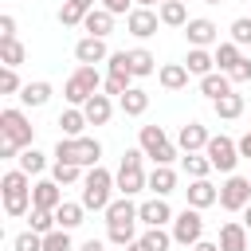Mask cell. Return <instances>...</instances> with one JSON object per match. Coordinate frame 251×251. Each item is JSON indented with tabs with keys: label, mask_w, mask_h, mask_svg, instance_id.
Segmentation results:
<instances>
[{
	"label": "cell",
	"mask_w": 251,
	"mask_h": 251,
	"mask_svg": "<svg viewBox=\"0 0 251 251\" xmlns=\"http://www.w3.org/2000/svg\"><path fill=\"white\" fill-rule=\"evenodd\" d=\"M204 157L212 161V169H216V173L231 176V173H235V165H239V145H235V141H231L227 133H216V137L208 141Z\"/></svg>",
	"instance_id": "obj_9"
},
{
	"label": "cell",
	"mask_w": 251,
	"mask_h": 251,
	"mask_svg": "<svg viewBox=\"0 0 251 251\" xmlns=\"http://www.w3.org/2000/svg\"><path fill=\"white\" fill-rule=\"evenodd\" d=\"M114 51L106 47V39H94V35H82L78 43H75V59L82 63V67H98V63H106Z\"/></svg>",
	"instance_id": "obj_14"
},
{
	"label": "cell",
	"mask_w": 251,
	"mask_h": 251,
	"mask_svg": "<svg viewBox=\"0 0 251 251\" xmlns=\"http://www.w3.org/2000/svg\"><path fill=\"white\" fill-rule=\"evenodd\" d=\"M27 224H31V231H39V235H51L59 224H55V212H47V208H31L27 212Z\"/></svg>",
	"instance_id": "obj_39"
},
{
	"label": "cell",
	"mask_w": 251,
	"mask_h": 251,
	"mask_svg": "<svg viewBox=\"0 0 251 251\" xmlns=\"http://www.w3.org/2000/svg\"><path fill=\"white\" fill-rule=\"evenodd\" d=\"M247 204H251V176L231 173V176L220 184V208H224V212H243Z\"/></svg>",
	"instance_id": "obj_10"
},
{
	"label": "cell",
	"mask_w": 251,
	"mask_h": 251,
	"mask_svg": "<svg viewBox=\"0 0 251 251\" xmlns=\"http://www.w3.org/2000/svg\"><path fill=\"white\" fill-rule=\"evenodd\" d=\"M243 227H247V231H251V204H247V208H243Z\"/></svg>",
	"instance_id": "obj_58"
},
{
	"label": "cell",
	"mask_w": 251,
	"mask_h": 251,
	"mask_svg": "<svg viewBox=\"0 0 251 251\" xmlns=\"http://www.w3.org/2000/svg\"><path fill=\"white\" fill-rule=\"evenodd\" d=\"M118 110H122L126 118H141V114L149 110V90H141V86H129V90L118 98Z\"/></svg>",
	"instance_id": "obj_23"
},
{
	"label": "cell",
	"mask_w": 251,
	"mask_h": 251,
	"mask_svg": "<svg viewBox=\"0 0 251 251\" xmlns=\"http://www.w3.org/2000/svg\"><path fill=\"white\" fill-rule=\"evenodd\" d=\"M106 75H114V78H133V71H129V51H114V55L106 59Z\"/></svg>",
	"instance_id": "obj_40"
},
{
	"label": "cell",
	"mask_w": 251,
	"mask_h": 251,
	"mask_svg": "<svg viewBox=\"0 0 251 251\" xmlns=\"http://www.w3.org/2000/svg\"><path fill=\"white\" fill-rule=\"evenodd\" d=\"M82 114H86V122H90V126H106V122L114 118V102H110V94H102V90H98V94L82 106Z\"/></svg>",
	"instance_id": "obj_24"
},
{
	"label": "cell",
	"mask_w": 251,
	"mask_h": 251,
	"mask_svg": "<svg viewBox=\"0 0 251 251\" xmlns=\"http://www.w3.org/2000/svg\"><path fill=\"white\" fill-rule=\"evenodd\" d=\"M43 251H75V243H71V231L55 227L51 235H43Z\"/></svg>",
	"instance_id": "obj_43"
},
{
	"label": "cell",
	"mask_w": 251,
	"mask_h": 251,
	"mask_svg": "<svg viewBox=\"0 0 251 251\" xmlns=\"http://www.w3.org/2000/svg\"><path fill=\"white\" fill-rule=\"evenodd\" d=\"M231 43H239V47H251V16H239V20H231Z\"/></svg>",
	"instance_id": "obj_42"
},
{
	"label": "cell",
	"mask_w": 251,
	"mask_h": 251,
	"mask_svg": "<svg viewBox=\"0 0 251 251\" xmlns=\"http://www.w3.org/2000/svg\"><path fill=\"white\" fill-rule=\"evenodd\" d=\"M212 110H216V118L235 122V118L243 114V94H239V90H231V94H224L220 102H212Z\"/></svg>",
	"instance_id": "obj_33"
},
{
	"label": "cell",
	"mask_w": 251,
	"mask_h": 251,
	"mask_svg": "<svg viewBox=\"0 0 251 251\" xmlns=\"http://www.w3.org/2000/svg\"><path fill=\"white\" fill-rule=\"evenodd\" d=\"M192 251H220V243H212V239H200Z\"/></svg>",
	"instance_id": "obj_55"
},
{
	"label": "cell",
	"mask_w": 251,
	"mask_h": 251,
	"mask_svg": "<svg viewBox=\"0 0 251 251\" xmlns=\"http://www.w3.org/2000/svg\"><path fill=\"white\" fill-rule=\"evenodd\" d=\"M82 176H86L82 165H67V161H55L51 165V180L55 184H82Z\"/></svg>",
	"instance_id": "obj_34"
},
{
	"label": "cell",
	"mask_w": 251,
	"mask_h": 251,
	"mask_svg": "<svg viewBox=\"0 0 251 251\" xmlns=\"http://www.w3.org/2000/svg\"><path fill=\"white\" fill-rule=\"evenodd\" d=\"M149 192H153V196L176 192V173H173V165H153V173H149Z\"/></svg>",
	"instance_id": "obj_28"
},
{
	"label": "cell",
	"mask_w": 251,
	"mask_h": 251,
	"mask_svg": "<svg viewBox=\"0 0 251 251\" xmlns=\"http://www.w3.org/2000/svg\"><path fill=\"white\" fill-rule=\"evenodd\" d=\"M82 31H86V35H94V39H106V35L114 31V16H110L106 8H94V12H86Z\"/></svg>",
	"instance_id": "obj_26"
},
{
	"label": "cell",
	"mask_w": 251,
	"mask_h": 251,
	"mask_svg": "<svg viewBox=\"0 0 251 251\" xmlns=\"http://www.w3.org/2000/svg\"><path fill=\"white\" fill-rule=\"evenodd\" d=\"M0 39H16V16H0Z\"/></svg>",
	"instance_id": "obj_50"
},
{
	"label": "cell",
	"mask_w": 251,
	"mask_h": 251,
	"mask_svg": "<svg viewBox=\"0 0 251 251\" xmlns=\"http://www.w3.org/2000/svg\"><path fill=\"white\" fill-rule=\"evenodd\" d=\"M235 145H239V157H247V161H251V129H247V133H243Z\"/></svg>",
	"instance_id": "obj_51"
},
{
	"label": "cell",
	"mask_w": 251,
	"mask_h": 251,
	"mask_svg": "<svg viewBox=\"0 0 251 251\" xmlns=\"http://www.w3.org/2000/svg\"><path fill=\"white\" fill-rule=\"evenodd\" d=\"M59 204H63V184H55L51 176L31 184V208H47V212H55Z\"/></svg>",
	"instance_id": "obj_17"
},
{
	"label": "cell",
	"mask_w": 251,
	"mask_h": 251,
	"mask_svg": "<svg viewBox=\"0 0 251 251\" xmlns=\"http://www.w3.org/2000/svg\"><path fill=\"white\" fill-rule=\"evenodd\" d=\"M129 86H133V78H114V75H106V82H102V94H110V98H122Z\"/></svg>",
	"instance_id": "obj_47"
},
{
	"label": "cell",
	"mask_w": 251,
	"mask_h": 251,
	"mask_svg": "<svg viewBox=\"0 0 251 251\" xmlns=\"http://www.w3.org/2000/svg\"><path fill=\"white\" fill-rule=\"evenodd\" d=\"M86 126H90V122H86L82 106H67V110L59 114V129H63V137H82Z\"/></svg>",
	"instance_id": "obj_31"
},
{
	"label": "cell",
	"mask_w": 251,
	"mask_h": 251,
	"mask_svg": "<svg viewBox=\"0 0 251 251\" xmlns=\"http://www.w3.org/2000/svg\"><path fill=\"white\" fill-rule=\"evenodd\" d=\"M184 67H188V75L204 78V75H212V71H216V55H212L208 47H188V55H184Z\"/></svg>",
	"instance_id": "obj_21"
},
{
	"label": "cell",
	"mask_w": 251,
	"mask_h": 251,
	"mask_svg": "<svg viewBox=\"0 0 251 251\" xmlns=\"http://www.w3.org/2000/svg\"><path fill=\"white\" fill-rule=\"evenodd\" d=\"M173 243H180V247H196L200 239H204V216H200V208H180L176 216H173Z\"/></svg>",
	"instance_id": "obj_8"
},
{
	"label": "cell",
	"mask_w": 251,
	"mask_h": 251,
	"mask_svg": "<svg viewBox=\"0 0 251 251\" xmlns=\"http://www.w3.org/2000/svg\"><path fill=\"white\" fill-rule=\"evenodd\" d=\"M20 102H24L27 110H39V106H47V102H51V82H47V78L24 82V90H20Z\"/></svg>",
	"instance_id": "obj_22"
},
{
	"label": "cell",
	"mask_w": 251,
	"mask_h": 251,
	"mask_svg": "<svg viewBox=\"0 0 251 251\" xmlns=\"http://www.w3.org/2000/svg\"><path fill=\"white\" fill-rule=\"evenodd\" d=\"M141 161H145L141 149H126V153H122V165H118V173H114V184H118L122 196H137V192L149 188V176H145Z\"/></svg>",
	"instance_id": "obj_4"
},
{
	"label": "cell",
	"mask_w": 251,
	"mask_h": 251,
	"mask_svg": "<svg viewBox=\"0 0 251 251\" xmlns=\"http://www.w3.org/2000/svg\"><path fill=\"white\" fill-rule=\"evenodd\" d=\"M145 247L149 251H169L173 247V231H165V227H145Z\"/></svg>",
	"instance_id": "obj_41"
},
{
	"label": "cell",
	"mask_w": 251,
	"mask_h": 251,
	"mask_svg": "<svg viewBox=\"0 0 251 251\" xmlns=\"http://www.w3.org/2000/svg\"><path fill=\"white\" fill-rule=\"evenodd\" d=\"M12 247H16V251H43V235L27 227V231H20V235L12 239Z\"/></svg>",
	"instance_id": "obj_44"
},
{
	"label": "cell",
	"mask_w": 251,
	"mask_h": 251,
	"mask_svg": "<svg viewBox=\"0 0 251 251\" xmlns=\"http://www.w3.org/2000/svg\"><path fill=\"white\" fill-rule=\"evenodd\" d=\"M82 20H86V12H78L75 4L63 0V8H59V24H63V27H82Z\"/></svg>",
	"instance_id": "obj_46"
},
{
	"label": "cell",
	"mask_w": 251,
	"mask_h": 251,
	"mask_svg": "<svg viewBox=\"0 0 251 251\" xmlns=\"http://www.w3.org/2000/svg\"><path fill=\"white\" fill-rule=\"evenodd\" d=\"M126 251H149V247H145V239H141V235H137V239H133V243H129V247H126Z\"/></svg>",
	"instance_id": "obj_56"
},
{
	"label": "cell",
	"mask_w": 251,
	"mask_h": 251,
	"mask_svg": "<svg viewBox=\"0 0 251 251\" xmlns=\"http://www.w3.org/2000/svg\"><path fill=\"white\" fill-rule=\"evenodd\" d=\"M102 82H106V78L98 75V67H82V63H78L75 75L63 82V98H67L71 106H86V102L102 90Z\"/></svg>",
	"instance_id": "obj_5"
},
{
	"label": "cell",
	"mask_w": 251,
	"mask_h": 251,
	"mask_svg": "<svg viewBox=\"0 0 251 251\" xmlns=\"http://www.w3.org/2000/svg\"><path fill=\"white\" fill-rule=\"evenodd\" d=\"M188 78H192V75H188V67H184V63H165V67L157 71V82H161L165 90H184V86H188Z\"/></svg>",
	"instance_id": "obj_27"
},
{
	"label": "cell",
	"mask_w": 251,
	"mask_h": 251,
	"mask_svg": "<svg viewBox=\"0 0 251 251\" xmlns=\"http://www.w3.org/2000/svg\"><path fill=\"white\" fill-rule=\"evenodd\" d=\"M137 149L153 161V165H173L176 161V141H169V133L161 129V126H141V133H137Z\"/></svg>",
	"instance_id": "obj_7"
},
{
	"label": "cell",
	"mask_w": 251,
	"mask_h": 251,
	"mask_svg": "<svg viewBox=\"0 0 251 251\" xmlns=\"http://www.w3.org/2000/svg\"><path fill=\"white\" fill-rule=\"evenodd\" d=\"M247 227H243V220H227V224H220V251H247Z\"/></svg>",
	"instance_id": "obj_18"
},
{
	"label": "cell",
	"mask_w": 251,
	"mask_h": 251,
	"mask_svg": "<svg viewBox=\"0 0 251 251\" xmlns=\"http://www.w3.org/2000/svg\"><path fill=\"white\" fill-rule=\"evenodd\" d=\"M184 39H188V47H212V43H220V27L208 16H192L184 24Z\"/></svg>",
	"instance_id": "obj_11"
},
{
	"label": "cell",
	"mask_w": 251,
	"mask_h": 251,
	"mask_svg": "<svg viewBox=\"0 0 251 251\" xmlns=\"http://www.w3.org/2000/svg\"><path fill=\"white\" fill-rule=\"evenodd\" d=\"M227 78H231V82H251V59L243 55V63H239V67H235Z\"/></svg>",
	"instance_id": "obj_49"
},
{
	"label": "cell",
	"mask_w": 251,
	"mask_h": 251,
	"mask_svg": "<svg viewBox=\"0 0 251 251\" xmlns=\"http://www.w3.org/2000/svg\"><path fill=\"white\" fill-rule=\"evenodd\" d=\"M102 157V141L98 137H59L55 145V161H67V165H82V169H94Z\"/></svg>",
	"instance_id": "obj_3"
},
{
	"label": "cell",
	"mask_w": 251,
	"mask_h": 251,
	"mask_svg": "<svg viewBox=\"0 0 251 251\" xmlns=\"http://www.w3.org/2000/svg\"><path fill=\"white\" fill-rule=\"evenodd\" d=\"M137 220H141L145 227H165V224H173V208H169L165 196H153V200L137 204Z\"/></svg>",
	"instance_id": "obj_15"
},
{
	"label": "cell",
	"mask_w": 251,
	"mask_h": 251,
	"mask_svg": "<svg viewBox=\"0 0 251 251\" xmlns=\"http://www.w3.org/2000/svg\"><path fill=\"white\" fill-rule=\"evenodd\" d=\"M16 169H24L27 176H39V173L47 169V157H43V153H39V149L31 145V149H24V153L16 157Z\"/></svg>",
	"instance_id": "obj_35"
},
{
	"label": "cell",
	"mask_w": 251,
	"mask_h": 251,
	"mask_svg": "<svg viewBox=\"0 0 251 251\" xmlns=\"http://www.w3.org/2000/svg\"><path fill=\"white\" fill-rule=\"evenodd\" d=\"M129 71H133V78L157 75V55H153L149 47H133V51H129Z\"/></svg>",
	"instance_id": "obj_30"
},
{
	"label": "cell",
	"mask_w": 251,
	"mask_h": 251,
	"mask_svg": "<svg viewBox=\"0 0 251 251\" xmlns=\"http://www.w3.org/2000/svg\"><path fill=\"white\" fill-rule=\"evenodd\" d=\"M231 90H235V82H231L224 71H212V75H204V78H200V94H204L208 102H220V98H224V94H231Z\"/></svg>",
	"instance_id": "obj_19"
},
{
	"label": "cell",
	"mask_w": 251,
	"mask_h": 251,
	"mask_svg": "<svg viewBox=\"0 0 251 251\" xmlns=\"http://www.w3.org/2000/svg\"><path fill=\"white\" fill-rule=\"evenodd\" d=\"M204 4H224V0H204Z\"/></svg>",
	"instance_id": "obj_59"
},
{
	"label": "cell",
	"mask_w": 251,
	"mask_h": 251,
	"mask_svg": "<svg viewBox=\"0 0 251 251\" xmlns=\"http://www.w3.org/2000/svg\"><path fill=\"white\" fill-rule=\"evenodd\" d=\"M24 59H27V51H24L20 39H0V63L4 67H20Z\"/></svg>",
	"instance_id": "obj_38"
},
{
	"label": "cell",
	"mask_w": 251,
	"mask_h": 251,
	"mask_svg": "<svg viewBox=\"0 0 251 251\" xmlns=\"http://www.w3.org/2000/svg\"><path fill=\"white\" fill-rule=\"evenodd\" d=\"M82 216H86L82 200H63V204L55 208V224H59L63 231H75V227L82 224Z\"/></svg>",
	"instance_id": "obj_29"
},
{
	"label": "cell",
	"mask_w": 251,
	"mask_h": 251,
	"mask_svg": "<svg viewBox=\"0 0 251 251\" xmlns=\"http://www.w3.org/2000/svg\"><path fill=\"white\" fill-rule=\"evenodd\" d=\"M180 161H184V173H188V180H204V176L212 173V161H208L204 153H184Z\"/></svg>",
	"instance_id": "obj_36"
},
{
	"label": "cell",
	"mask_w": 251,
	"mask_h": 251,
	"mask_svg": "<svg viewBox=\"0 0 251 251\" xmlns=\"http://www.w3.org/2000/svg\"><path fill=\"white\" fill-rule=\"evenodd\" d=\"M102 216H106V227L110 224H129V220H137V204H133V196H118V200H110V208Z\"/></svg>",
	"instance_id": "obj_25"
},
{
	"label": "cell",
	"mask_w": 251,
	"mask_h": 251,
	"mask_svg": "<svg viewBox=\"0 0 251 251\" xmlns=\"http://www.w3.org/2000/svg\"><path fill=\"white\" fill-rule=\"evenodd\" d=\"M216 71H224V75H231L239 63H243V47L239 43H231V39H224V43H216Z\"/></svg>",
	"instance_id": "obj_20"
},
{
	"label": "cell",
	"mask_w": 251,
	"mask_h": 251,
	"mask_svg": "<svg viewBox=\"0 0 251 251\" xmlns=\"http://www.w3.org/2000/svg\"><path fill=\"white\" fill-rule=\"evenodd\" d=\"M157 16H161L165 27H184V24H188V8H184V0H165V4L157 8Z\"/></svg>",
	"instance_id": "obj_32"
},
{
	"label": "cell",
	"mask_w": 251,
	"mask_h": 251,
	"mask_svg": "<svg viewBox=\"0 0 251 251\" xmlns=\"http://www.w3.org/2000/svg\"><path fill=\"white\" fill-rule=\"evenodd\" d=\"M0 141H12L20 153L31 149V141H35V126L27 122V114H24L20 106L0 110Z\"/></svg>",
	"instance_id": "obj_6"
},
{
	"label": "cell",
	"mask_w": 251,
	"mask_h": 251,
	"mask_svg": "<svg viewBox=\"0 0 251 251\" xmlns=\"http://www.w3.org/2000/svg\"><path fill=\"white\" fill-rule=\"evenodd\" d=\"M133 4H137V8H161L165 0H133Z\"/></svg>",
	"instance_id": "obj_57"
},
{
	"label": "cell",
	"mask_w": 251,
	"mask_h": 251,
	"mask_svg": "<svg viewBox=\"0 0 251 251\" xmlns=\"http://www.w3.org/2000/svg\"><path fill=\"white\" fill-rule=\"evenodd\" d=\"M0 157H4V161H12V157H20V149H16L12 141H0Z\"/></svg>",
	"instance_id": "obj_52"
},
{
	"label": "cell",
	"mask_w": 251,
	"mask_h": 251,
	"mask_svg": "<svg viewBox=\"0 0 251 251\" xmlns=\"http://www.w3.org/2000/svg\"><path fill=\"white\" fill-rule=\"evenodd\" d=\"M118 184H114V173L110 169H102V165H94V169H86V176H82V208L86 212H106L110 208V192H114Z\"/></svg>",
	"instance_id": "obj_2"
},
{
	"label": "cell",
	"mask_w": 251,
	"mask_h": 251,
	"mask_svg": "<svg viewBox=\"0 0 251 251\" xmlns=\"http://www.w3.org/2000/svg\"><path fill=\"white\" fill-rule=\"evenodd\" d=\"M184 196H188V208H212V204H220V188L204 176V180H188V188H184Z\"/></svg>",
	"instance_id": "obj_16"
},
{
	"label": "cell",
	"mask_w": 251,
	"mask_h": 251,
	"mask_svg": "<svg viewBox=\"0 0 251 251\" xmlns=\"http://www.w3.org/2000/svg\"><path fill=\"white\" fill-rule=\"evenodd\" d=\"M20 90H24V82H20L16 67H0V94H20Z\"/></svg>",
	"instance_id": "obj_45"
},
{
	"label": "cell",
	"mask_w": 251,
	"mask_h": 251,
	"mask_svg": "<svg viewBox=\"0 0 251 251\" xmlns=\"http://www.w3.org/2000/svg\"><path fill=\"white\" fill-rule=\"evenodd\" d=\"M102 247H106V243H102V239H86V243H78V247H75V251H102Z\"/></svg>",
	"instance_id": "obj_54"
},
{
	"label": "cell",
	"mask_w": 251,
	"mask_h": 251,
	"mask_svg": "<svg viewBox=\"0 0 251 251\" xmlns=\"http://www.w3.org/2000/svg\"><path fill=\"white\" fill-rule=\"evenodd\" d=\"M98 8H106L110 16H129L137 4H133V0H98Z\"/></svg>",
	"instance_id": "obj_48"
},
{
	"label": "cell",
	"mask_w": 251,
	"mask_h": 251,
	"mask_svg": "<svg viewBox=\"0 0 251 251\" xmlns=\"http://www.w3.org/2000/svg\"><path fill=\"white\" fill-rule=\"evenodd\" d=\"M106 239L118 243V247H129V243L137 239V220H129V224H110V227H106Z\"/></svg>",
	"instance_id": "obj_37"
},
{
	"label": "cell",
	"mask_w": 251,
	"mask_h": 251,
	"mask_svg": "<svg viewBox=\"0 0 251 251\" xmlns=\"http://www.w3.org/2000/svg\"><path fill=\"white\" fill-rule=\"evenodd\" d=\"M157 24H161L157 8H133V12L126 16V27H129L133 39H149V35H157Z\"/></svg>",
	"instance_id": "obj_13"
},
{
	"label": "cell",
	"mask_w": 251,
	"mask_h": 251,
	"mask_svg": "<svg viewBox=\"0 0 251 251\" xmlns=\"http://www.w3.org/2000/svg\"><path fill=\"white\" fill-rule=\"evenodd\" d=\"M67 4H75L78 12H94V8H98V0H67Z\"/></svg>",
	"instance_id": "obj_53"
},
{
	"label": "cell",
	"mask_w": 251,
	"mask_h": 251,
	"mask_svg": "<svg viewBox=\"0 0 251 251\" xmlns=\"http://www.w3.org/2000/svg\"><path fill=\"white\" fill-rule=\"evenodd\" d=\"M208 141H212V133H208V126H200V122H184V126L176 129V149H180V153H204Z\"/></svg>",
	"instance_id": "obj_12"
},
{
	"label": "cell",
	"mask_w": 251,
	"mask_h": 251,
	"mask_svg": "<svg viewBox=\"0 0 251 251\" xmlns=\"http://www.w3.org/2000/svg\"><path fill=\"white\" fill-rule=\"evenodd\" d=\"M0 192H4V212L12 220H20V216L31 212V176L24 169H8L0 176Z\"/></svg>",
	"instance_id": "obj_1"
}]
</instances>
